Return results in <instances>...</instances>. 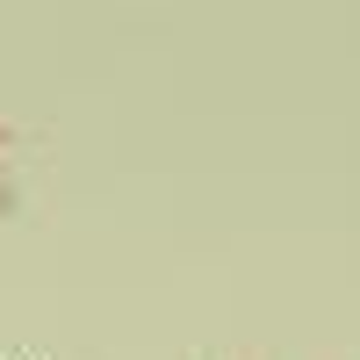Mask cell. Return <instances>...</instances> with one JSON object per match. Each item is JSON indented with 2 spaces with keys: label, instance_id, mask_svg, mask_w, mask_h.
Wrapping results in <instances>:
<instances>
[{
  "label": "cell",
  "instance_id": "obj_1",
  "mask_svg": "<svg viewBox=\"0 0 360 360\" xmlns=\"http://www.w3.org/2000/svg\"><path fill=\"white\" fill-rule=\"evenodd\" d=\"M0 195H8V130H0Z\"/></svg>",
  "mask_w": 360,
  "mask_h": 360
}]
</instances>
